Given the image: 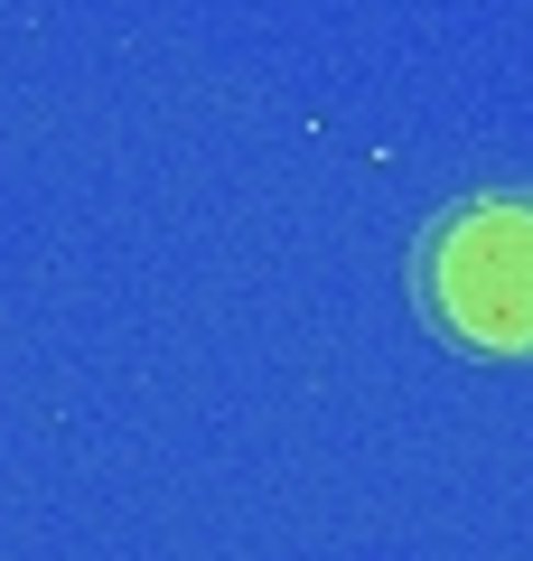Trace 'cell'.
Wrapping results in <instances>:
<instances>
[{
  "instance_id": "obj_1",
  "label": "cell",
  "mask_w": 533,
  "mask_h": 561,
  "mask_svg": "<svg viewBox=\"0 0 533 561\" xmlns=\"http://www.w3.org/2000/svg\"><path fill=\"white\" fill-rule=\"evenodd\" d=\"M412 300L440 337L477 346V356H533V197L524 187L468 197L421 234Z\"/></svg>"
}]
</instances>
